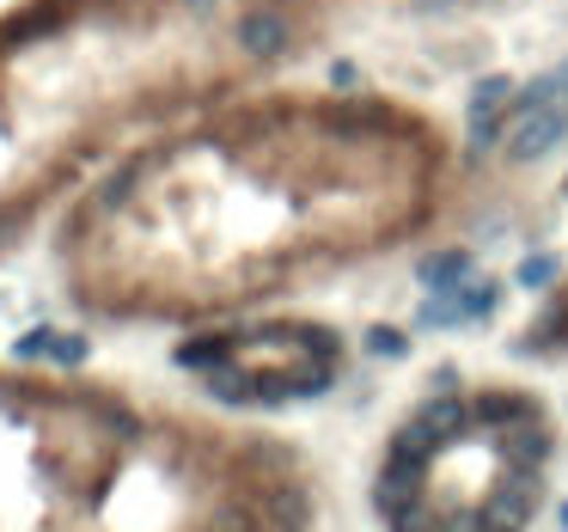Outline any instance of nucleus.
Masks as SVG:
<instances>
[{
    "mask_svg": "<svg viewBox=\"0 0 568 532\" xmlns=\"http://www.w3.org/2000/svg\"><path fill=\"white\" fill-rule=\"evenodd\" d=\"M532 508H538V471H514V478L483 502V532H526Z\"/></svg>",
    "mask_w": 568,
    "mask_h": 532,
    "instance_id": "f03ea898",
    "label": "nucleus"
},
{
    "mask_svg": "<svg viewBox=\"0 0 568 532\" xmlns=\"http://www.w3.org/2000/svg\"><path fill=\"white\" fill-rule=\"evenodd\" d=\"M50 361L79 368V361H86V337H55V331H50Z\"/></svg>",
    "mask_w": 568,
    "mask_h": 532,
    "instance_id": "f3484780",
    "label": "nucleus"
},
{
    "mask_svg": "<svg viewBox=\"0 0 568 532\" xmlns=\"http://www.w3.org/2000/svg\"><path fill=\"white\" fill-rule=\"evenodd\" d=\"M208 392L221 404H257V373L233 368V361H221V368L208 373Z\"/></svg>",
    "mask_w": 568,
    "mask_h": 532,
    "instance_id": "9b49d317",
    "label": "nucleus"
},
{
    "mask_svg": "<svg viewBox=\"0 0 568 532\" xmlns=\"http://www.w3.org/2000/svg\"><path fill=\"white\" fill-rule=\"evenodd\" d=\"M208 532H264V520H257L251 508H221V514L208 520Z\"/></svg>",
    "mask_w": 568,
    "mask_h": 532,
    "instance_id": "2eb2a0df",
    "label": "nucleus"
},
{
    "mask_svg": "<svg viewBox=\"0 0 568 532\" xmlns=\"http://www.w3.org/2000/svg\"><path fill=\"white\" fill-rule=\"evenodd\" d=\"M264 526L269 532H306L312 526V496L300 483H281V490L264 496Z\"/></svg>",
    "mask_w": 568,
    "mask_h": 532,
    "instance_id": "20e7f679",
    "label": "nucleus"
},
{
    "mask_svg": "<svg viewBox=\"0 0 568 532\" xmlns=\"http://www.w3.org/2000/svg\"><path fill=\"white\" fill-rule=\"evenodd\" d=\"M568 135V105H538V110H507V160H544Z\"/></svg>",
    "mask_w": 568,
    "mask_h": 532,
    "instance_id": "f257e3e1",
    "label": "nucleus"
},
{
    "mask_svg": "<svg viewBox=\"0 0 568 532\" xmlns=\"http://www.w3.org/2000/svg\"><path fill=\"white\" fill-rule=\"evenodd\" d=\"M440 447H447V440H440L435 428L422 423V416H410V423H404V428L392 435V459H404V466H416V471H422Z\"/></svg>",
    "mask_w": 568,
    "mask_h": 532,
    "instance_id": "0eeeda50",
    "label": "nucleus"
},
{
    "mask_svg": "<svg viewBox=\"0 0 568 532\" xmlns=\"http://www.w3.org/2000/svg\"><path fill=\"white\" fill-rule=\"evenodd\" d=\"M416 416H422V423L435 428L440 440H459L464 428H471V416H476V411H471V404H464V398H452V392H440V398H428V404H422V411H416Z\"/></svg>",
    "mask_w": 568,
    "mask_h": 532,
    "instance_id": "1a4fd4ad",
    "label": "nucleus"
},
{
    "mask_svg": "<svg viewBox=\"0 0 568 532\" xmlns=\"http://www.w3.org/2000/svg\"><path fill=\"white\" fill-rule=\"evenodd\" d=\"M471 252H435V257H422L416 264V281H422L428 294H452L459 281H471Z\"/></svg>",
    "mask_w": 568,
    "mask_h": 532,
    "instance_id": "423d86ee",
    "label": "nucleus"
},
{
    "mask_svg": "<svg viewBox=\"0 0 568 532\" xmlns=\"http://www.w3.org/2000/svg\"><path fill=\"white\" fill-rule=\"evenodd\" d=\"M147 166H153V160H147V153H141V160H129V166H122V172H110V184L98 190V209H117V202H129V190L141 184V172H147Z\"/></svg>",
    "mask_w": 568,
    "mask_h": 532,
    "instance_id": "4468645a",
    "label": "nucleus"
},
{
    "mask_svg": "<svg viewBox=\"0 0 568 532\" xmlns=\"http://www.w3.org/2000/svg\"><path fill=\"white\" fill-rule=\"evenodd\" d=\"M544 281H556V257H526L519 264V288H544Z\"/></svg>",
    "mask_w": 568,
    "mask_h": 532,
    "instance_id": "a211bd4d",
    "label": "nucleus"
},
{
    "mask_svg": "<svg viewBox=\"0 0 568 532\" xmlns=\"http://www.w3.org/2000/svg\"><path fill=\"white\" fill-rule=\"evenodd\" d=\"M238 43H245L251 55H276L281 43H288V19L269 13V7H264V13H245V19H238Z\"/></svg>",
    "mask_w": 568,
    "mask_h": 532,
    "instance_id": "6e6552de",
    "label": "nucleus"
},
{
    "mask_svg": "<svg viewBox=\"0 0 568 532\" xmlns=\"http://www.w3.org/2000/svg\"><path fill=\"white\" fill-rule=\"evenodd\" d=\"M519 98V86L507 74H490V81H476L471 93V117H507V105Z\"/></svg>",
    "mask_w": 568,
    "mask_h": 532,
    "instance_id": "f8f14e48",
    "label": "nucleus"
},
{
    "mask_svg": "<svg viewBox=\"0 0 568 532\" xmlns=\"http://www.w3.org/2000/svg\"><path fill=\"white\" fill-rule=\"evenodd\" d=\"M538 404L519 398V392H490V398H476V423H495V428H514V423H532Z\"/></svg>",
    "mask_w": 568,
    "mask_h": 532,
    "instance_id": "9d476101",
    "label": "nucleus"
},
{
    "mask_svg": "<svg viewBox=\"0 0 568 532\" xmlns=\"http://www.w3.org/2000/svg\"><path fill=\"white\" fill-rule=\"evenodd\" d=\"M495 447H502L507 471H538L544 459H550V435H544V423L532 416V423H514L495 435Z\"/></svg>",
    "mask_w": 568,
    "mask_h": 532,
    "instance_id": "7ed1b4c3",
    "label": "nucleus"
},
{
    "mask_svg": "<svg viewBox=\"0 0 568 532\" xmlns=\"http://www.w3.org/2000/svg\"><path fill=\"white\" fill-rule=\"evenodd\" d=\"M221 361H233V343H226V337H196V343L178 349V368H202V373H214Z\"/></svg>",
    "mask_w": 568,
    "mask_h": 532,
    "instance_id": "ddd939ff",
    "label": "nucleus"
},
{
    "mask_svg": "<svg viewBox=\"0 0 568 532\" xmlns=\"http://www.w3.org/2000/svg\"><path fill=\"white\" fill-rule=\"evenodd\" d=\"M562 532H568V502H562Z\"/></svg>",
    "mask_w": 568,
    "mask_h": 532,
    "instance_id": "aec40b11",
    "label": "nucleus"
},
{
    "mask_svg": "<svg viewBox=\"0 0 568 532\" xmlns=\"http://www.w3.org/2000/svg\"><path fill=\"white\" fill-rule=\"evenodd\" d=\"M416 478H422V471L404 466V459H392V466L379 471V483H373V502H379V514H385V520H392L397 508H410L416 496H422V483H416Z\"/></svg>",
    "mask_w": 568,
    "mask_h": 532,
    "instance_id": "39448f33",
    "label": "nucleus"
},
{
    "mask_svg": "<svg viewBox=\"0 0 568 532\" xmlns=\"http://www.w3.org/2000/svg\"><path fill=\"white\" fill-rule=\"evenodd\" d=\"M367 349H373V355H385V361H392V355H404V349H410V337H404V331H392V324H373V331H367Z\"/></svg>",
    "mask_w": 568,
    "mask_h": 532,
    "instance_id": "dca6fc26",
    "label": "nucleus"
},
{
    "mask_svg": "<svg viewBox=\"0 0 568 532\" xmlns=\"http://www.w3.org/2000/svg\"><path fill=\"white\" fill-rule=\"evenodd\" d=\"M13 355H19V361H37V355H50V331H31V337H19V343H13Z\"/></svg>",
    "mask_w": 568,
    "mask_h": 532,
    "instance_id": "6ab92c4d",
    "label": "nucleus"
}]
</instances>
